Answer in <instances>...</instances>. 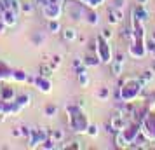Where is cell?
Segmentation results:
<instances>
[{"label": "cell", "mask_w": 155, "mask_h": 150, "mask_svg": "<svg viewBox=\"0 0 155 150\" xmlns=\"http://www.w3.org/2000/svg\"><path fill=\"white\" fill-rule=\"evenodd\" d=\"M33 9H35V5H33L31 2H28V0H25L21 4V12H25V14H31Z\"/></svg>", "instance_id": "24"}, {"label": "cell", "mask_w": 155, "mask_h": 150, "mask_svg": "<svg viewBox=\"0 0 155 150\" xmlns=\"http://www.w3.org/2000/svg\"><path fill=\"white\" fill-rule=\"evenodd\" d=\"M47 28H49L51 33H61V30H63V26H61V23H59V19H51L49 25H47Z\"/></svg>", "instance_id": "17"}, {"label": "cell", "mask_w": 155, "mask_h": 150, "mask_svg": "<svg viewBox=\"0 0 155 150\" xmlns=\"http://www.w3.org/2000/svg\"><path fill=\"white\" fill-rule=\"evenodd\" d=\"M96 54H98V58L101 59V63L112 65V61H113V52H112L110 40H106L105 37H101V35L96 38Z\"/></svg>", "instance_id": "3"}, {"label": "cell", "mask_w": 155, "mask_h": 150, "mask_svg": "<svg viewBox=\"0 0 155 150\" xmlns=\"http://www.w3.org/2000/svg\"><path fill=\"white\" fill-rule=\"evenodd\" d=\"M12 80H18V82H26L28 80V75L23 73V72H12Z\"/></svg>", "instance_id": "25"}, {"label": "cell", "mask_w": 155, "mask_h": 150, "mask_svg": "<svg viewBox=\"0 0 155 150\" xmlns=\"http://www.w3.org/2000/svg\"><path fill=\"white\" fill-rule=\"evenodd\" d=\"M133 16L136 19H140L141 23H147L148 19H150V12L147 11V5H141V4H138V5L133 9Z\"/></svg>", "instance_id": "8"}, {"label": "cell", "mask_w": 155, "mask_h": 150, "mask_svg": "<svg viewBox=\"0 0 155 150\" xmlns=\"http://www.w3.org/2000/svg\"><path fill=\"white\" fill-rule=\"evenodd\" d=\"M52 73H54V68H52L51 65H42L38 75H42V77H49V79H51V75H52Z\"/></svg>", "instance_id": "22"}, {"label": "cell", "mask_w": 155, "mask_h": 150, "mask_svg": "<svg viewBox=\"0 0 155 150\" xmlns=\"http://www.w3.org/2000/svg\"><path fill=\"white\" fill-rule=\"evenodd\" d=\"M61 35H63V38L66 40V42H75V40L78 38V32L75 28H70V26H68V28L61 30Z\"/></svg>", "instance_id": "11"}, {"label": "cell", "mask_w": 155, "mask_h": 150, "mask_svg": "<svg viewBox=\"0 0 155 150\" xmlns=\"http://www.w3.org/2000/svg\"><path fill=\"white\" fill-rule=\"evenodd\" d=\"M14 101L21 108H26V107H30V105H31V96H30V94H21V96H18Z\"/></svg>", "instance_id": "16"}, {"label": "cell", "mask_w": 155, "mask_h": 150, "mask_svg": "<svg viewBox=\"0 0 155 150\" xmlns=\"http://www.w3.org/2000/svg\"><path fill=\"white\" fill-rule=\"evenodd\" d=\"M21 135H23V138L30 140V136H31V129L26 128V126H23V128H21Z\"/></svg>", "instance_id": "29"}, {"label": "cell", "mask_w": 155, "mask_h": 150, "mask_svg": "<svg viewBox=\"0 0 155 150\" xmlns=\"http://www.w3.org/2000/svg\"><path fill=\"white\" fill-rule=\"evenodd\" d=\"M115 147H117V148H129V147H131L129 140L122 135V131L115 133Z\"/></svg>", "instance_id": "12"}, {"label": "cell", "mask_w": 155, "mask_h": 150, "mask_svg": "<svg viewBox=\"0 0 155 150\" xmlns=\"http://www.w3.org/2000/svg\"><path fill=\"white\" fill-rule=\"evenodd\" d=\"M138 4H141V5H147L148 0H138Z\"/></svg>", "instance_id": "31"}, {"label": "cell", "mask_w": 155, "mask_h": 150, "mask_svg": "<svg viewBox=\"0 0 155 150\" xmlns=\"http://www.w3.org/2000/svg\"><path fill=\"white\" fill-rule=\"evenodd\" d=\"M49 138V131L45 128H38V129H31V136H30V147L31 148H37V147H40L45 140Z\"/></svg>", "instance_id": "6"}, {"label": "cell", "mask_w": 155, "mask_h": 150, "mask_svg": "<svg viewBox=\"0 0 155 150\" xmlns=\"http://www.w3.org/2000/svg\"><path fill=\"white\" fill-rule=\"evenodd\" d=\"M12 136H16V138H19V136H23V135H21V128H16V129H12Z\"/></svg>", "instance_id": "30"}, {"label": "cell", "mask_w": 155, "mask_h": 150, "mask_svg": "<svg viewBox=\"0 0 155 150\" xmlns=\"http://www.w3.org/2000/svg\"><path fill=\"white\" fill-rule=\"evenodd\" d=\"M2 89V101H14L16 93L12 87H0Z\"/></svg>", "instance_id": "15"}, {"label": "cell", "mask_w": 155, "mask_h": 150, "mask_svg": "<svg viewBox=\"0 0 155 150\" xmlns=\"http://www.w3.org/2000/svg\"><path fill=\"white\" fill-rule=\"evenodd\" d=\"M140 77H141V80H143V82L148 86V84L153 80V72H152V70H145L143 73H140Z\"/></svg>", "instance_id": "23"}, {"label": "cell", "mask_w": 155, "mask_h": 150, "mask_svg": "<svg viewBox=\"0 0 155 150\" xmlns=\"http://www.w3.org/2000/svg\"><path fill=\"white\" fill-rule=\"evenodd\" d=\"M99 63H101V59L98 58V54H96V52H91V54H87V56L84 58V65L87 66V68H92V66H98Z\"/></svg>", "instance_id": "13"}, {"label": "cell", "mask_w": 155, "mask_h": 150, "mask_svg": "<svg viewBox=\"0 0 155 150\" xmlns=\"http://www.w3.org/2000/svg\"><path fill=\"white\" fill-rule=\"evenodd\" d=\"M63 12H64L63 4H51V2H47L45 5H42V14L47 21H51V19H59Z\"/></svg>", "instance_id": "5"}, {"label": "cell", "mask_w": 155, "mask_h": 150, "mask_svg": "<svg viewBox=\"0 0 155 150\" xmlns=\"http://www.w3.org/2000/svg\"><path fill=\"white\" fill-rule=\"evenodd\" d=\"M147 87V84L141 80V77H134V75H129L124 79L122 86L119 87L120 93V101L122 103H134L136 100H140V96L143 94V89Z\"/></svg>", "instance_id": "1"}, {"label": "cell", "mask_w": 155, "mask_h": 150, "mask_svg": "<svg viewBox=\"0 0 155 150\" xmlns=\"http://www.w3.org/2000/svg\"><path fill=\"white\" fill-rule=\"evenodd\" d=\"M101 37H105L106 40H112V37H113V32H112V28H103L101 30V33H99Z\"/></svg>", "instance_id": "27"}, {"label": "cell", "mask_w": 155, "mask_h": 150, "mask_svg": "<svg viewBox=\"0 0 155 150\" xmlns=\"http://www.w3.org/2000/svg\"><path fill=\"white\" fill-rule=\"evenodd\" d=\"M124 4H126V0H112V7L113 9H120V11H124Z\"/></svg>", "instance_id": "28"}, {"label": "cell", "mask_w": 155, "mask_h": 150, "mask_svg": "<svg viewBox=\"0 0 155 150\" xmlns=\"http://www.w3.org/2000/svg\"><path fill=\"white\" fill-rule=\"evenodd\" d=\"M44 114H45V117H54L58 114V107L54 103H49V105H45V108H44Z\"/></svg>", "instance_id": "21"}, {"label": "cell", "mask_w": 155, "mask_h": 150, "mask_svg": "<svg viewBox=\"0 0 155 150\" xmlns=\"http://www.w3.org/2000/svg\"><path fill=\"white\" fill-rule=\"evenodd\" d=\"M85 135H89L91 138H96V136L99 135V128L96 126V124H89V128H87V133Z\"/></svg>", "instance_id": "26"}, {"label": "cell", "mask_w": 155, "mask_h": 150, "mask_svg": "<svg viewBox=\"0 0 155 150\" xmlns=\"http://www.w3.org/2000/svg\"><path fill=\"white\" fill-rule=\"evenodd\" d=\"M33 84H35L37 89H40L42 93H51V80H49V77H42V75H38Z\"/></svg>", "instance_id": "9"}, {"label": "cell", "mask_w": 155, "mask_h": 150, "mask_svg": "<svg viewBox=\"0 0 155 150\" xmlns=\"http://www.w3.org/2000/svg\"><path fill=\"white\" fill-rule=\"evenodd\" d=\"M18 12H14L12 9H5L2 14H0V18H2V21L7 25V28L9 26H16V23H18Z\"/></svg>", "instance_id": "7"}, {"label": "cell", "mask_w": 155, "mask_h": 150, "mask_svg": "<svg viewBox=\"0 0 155 150\" xmlns=\"http://www.w3.org/2000/svg\"><path fill=\"white\" fill-rule=\"evenodd\" d=\"M80 2H82L87 9H98L105 4L106 0H80Z\"/></svg>", "instance_id": "19"}, {"label": "cell", "mask_w": 155, "mask_h": 150, "mask_svg": "<svg viewBox=\"0 0 155 150\" xmlns=\"http://www.w3.org/2000/svg\"><path fill=\"white\" fill-rule=\"evenodd\" d=\"M66 114H68V122H70V128L73 133H77V135L87 133V128L91 122L87 119V115L82 112V107H78V105L66 107Z\"/></svg>", "instance_id": "2"}, {"label": "cell", "mask_w": 155, "mask_h": 150, "mask_svg": "<svg viewBox=\"0 0 155 150\" xmlns=\"http://www.w3.org/2000/svg\"><path fill=\"white\" fill-rule=\"evenodd\" d=\"M141 131L150 140V143H155V112L153 110H150L141 119Z\"/></svg>", "instance_id": "4"}, {"label": "cell", "mask_w": 155, "mask_h": 150, "mask_svg": "<svg viewBox=\"0 0 155 150\" xmlns=\"http://www.w3.org/2000/svg\"><path fill=\"white\" fill-rule=\"evenodd\" d=\"M112 72L115 77H120L124 73V61L122 59H113L112 61Z\"/></svg>", "instance_id": "14"}, {"label": "cell", "mask_w": 155, "mask_h": 150, "mask_svg": "<svg viewBox=\"0 0 155 150\" xmlns=\"http://www.w3.org/2000/svg\"><path fill=\"white\" fill-rule=\"evenodd\" d=\"M85 21H87V25H91V26H98L99 25V14L96 9H89L87 12H85Z\"/></svg>", "instance_id": "10"}, {"label": "cell", "mask_w": 155, "mask_h": 150, "mask_svg": "<svg viewBox=\"0 0 155 150\" xmlns=\"http://www.w3.org/2000/svg\"><path fill=\"white\" fill-rule=\"evenodd\" d=\"M110 94H112V93H110V87H105V86H103V87H99V89H98L96 98H98L99 101H106L108 98H110Z\"/></svg>", "instance_id": "18"}, {"label": "cell", "mask_w": 155, "mask_h": 150, "mask_svg": "<svg viewBox=\"0 0 155 150\" xmlns=\"http://www.w3.org/2000/svg\"><path fill=\"white\" fill-rule=\"evenodd\" d=\"M49 136L54 140L56 143H63V140H64V133H63V129H52L49 133Z\"/></svg>", "instance_id": "20"}]
</instances>
